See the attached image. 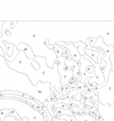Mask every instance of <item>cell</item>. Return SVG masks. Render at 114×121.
Wrapping results in <instances>:
<instances>
[{"label":"cell","instance_id":"30bf717a","mask_svg":"<svg viewBox=\"0 0 114 121\" xmlns=\"http://www.w3.org/2000/svg\"><path fill=\"white\" fill-rule=\"evenodd\" d=\"M85 52H86V54L88 56L90 57V58L92 59L95 63L98 64V60H97V58H98V56H99L98 51H92V50L85 49Z\"/></svg>","mask_w":114,"mask_h":121},{"label":"cell","instance_id":"2e32d148","mask_svg":"<svg viewBox=\"0 0 114 121\" xmlns=\"http://www.w3.org/2000/svg\"><path fill=\"white\" fill-rule=\"evenodd\" d=\"M1 121V120H0ZM4 121H18L17 119H15L14 118V116H10V117H6L5 116V119H4Z\"/></svg>","mask_w":114,"mask_h":121},{"label":"cell","instance_id":"8fae6325","mask_svg":"<svg viewBox=\"0 0 114 121\" xmlns=\"http://www.w3.org/2000/svg\"><path fill=\"white\" fill-rule=\"evenodd\" d=\"M53 48H54V51H55L57 58L63 56V51H64V49H65L63 46H61V45H57V44H55V45H53Z\"/></svg>","mask_w":114,"mask_h":121},{"label":"cell","instance_id":"ac0fdd59","mask_svg":"<svg viewBox=\"0 0 114 121\" xmlns=\"http://www.w3.org/2000/svg\"><path fill=\"white\" fill-rule=\"evenodd\" d=\"M0 55L2 56H4V51H3V49L1 47H0Z\"/></svg>","mask_w":114,"mask_h":121},{"label":"cell","instance_id":"3957f363","mask_svg":"<svg viewBox=\"0 0 114 121\" xmlns=\"http://www.w3.org/2000/svg\"><path fill=\"white\" fill-rule=\"evenodd\" d=\"M93 47L99 48V49L102 50L105 53H106V56L104 58V60L106 62V66H105V68L103 69V75H104L105 82L103 83V86H106L107 82H108L109 76H110V72L112 71V64L111 62L110 56H112V54L114 52V45H106L104 43V40H103L102 37H98L96 40V43L94 45Z\"/></svg>","mask_w":114,"mask_h":121},{"label":"cell","instance_id":"7a4b0ae2","mask_svg":"<svg viewBox=\"0 0 114 121\" xmlns=\"http://www.w3.org/2000/svg\"><path fill=\"white\" fill-rule=\"evenodd\" d=\"M4 103V105L0 104V110L4 109H14L18 113V116L22 120L24 118H27L29 121H46L45 118L42 113L37 110L34 109L31 105L22 102L21 100L14 99V98H9L11 105L9 106L6 104L3 98H0Z\"/></svg>","mask_w":114,"mask_h":121},{"label":"cell","instance_id":"52a82bcc","mask_svg":"<svg viewBox=\"0 0 114 121\" xmlns=\"http://www.w3.org/2000/svg\"><path fill=\"white\" fill-rule=\"evenodd\" d=\"M67 44H73V45L77 48L78 50L79 53H80V56H85L86 55V52H85V49L86 48V43H84L82 42L81 40H79L77 42H72V41H68V42H65Z\"/></svg>","mask_w":114,"mask_h":121},{"label":"cell","instance_id":"277c9868","mask_svg":"<svg viewBox=\"0 0 114 121\" xmlns=\"http://www.w3.org/2000/svg\"><path fill=\"white\" fill-rule=\"evenodd\" d=\"M66 56H62L58 57L56 60L55 63L57 64V70H58V73L61 77V83L62 85H68V83L70 82V80L74 78V72H73L72 69H65V60H66Z\"/></svg>","mask_w":114,"mask_h":121},{"label":"cell","instance_id":"8992f818","mask_svg":"<svg viewBox=\"0 0 114 121\" xmlns=\"http://www.w3.org/2000/svg\"><path fill=\"white\" fill-rule=\"evenodd\" d=\"M15 47H17L18 51H24L27 58L31 59V60H35V57H36V56L34 55V53H33V51H32V49H31V47H30L29 45L25 44V43H20V44H19L17 46H15Z\"/></svg>","mask_w":114,"mask_h":121},{"label":"cell","instance_id":"5bb4252c","mask_svg":"<svg viewBox=\"0 0 114 121\" xmlns=\"http://www.w3.org/2000/svg\"><path fill=\"white\" fill-rule=\"evenodd\" d=\"M54 107L55 108H63V109H69L68 107V105L65 104H63V103H61V104H57L54 105Z\"/></svg>","mask_w":114,"mask_h":121},{"label":"cell","instance_id":"e0dca14e","mask_svg":"<svg viewBox=\"0 0 114 121\" xmlns=\"http://www.w3.org/2000/svg\"><path fill=\"white\" fill-rule=\"evenodd\" d=\"M4 22H0V38L3 37L2 30H3V26H4Z\"/></svg>","mask_w":114,"mask_h":121},{"label":"cell","instance_id":"7c38bea8","mask_svg":"<svg viewBox=\"0 0 114 121\" xmlns=\"http://www.w3.org/2000/svg\"><path fill=\"white\" fill-rule=\"evenodd\" d=\"M77 65H78V62L74 61V60L71 58H67L66 60H65V66H67L68 69H72L73 70Z\"/></svg>","mask_w":114,"mask_h":121},{"label":"cell","instance_id":"4fadbf2b","mask_svg":"<svg viewBox=\"0 0 114 121\" xmlns=\"http://www.w3.org/2000/svg\"><path fill=\"white\" fill-rule=\"evenodd\" d=\"M57 119H64L66 121H76L75 117L74 116H68V115H61L59 117H56Z\"/></svg>","mask_w":114,"mask_h":121},{"label":"cell","instance_id":"5b68a950","mask_svg":"<svg viewBox=\"0 0 114 121\" xmlns=\"http://www.w3.org/2000/svg\"><path fill=\"white\" fill-rule=\"evenodd\" d=\"M57 45H61V46H63L64 48H66V50H68L69 54H70V56L74 61L76 62H80V59H81V56L80 55L77 48L74 46L73 44H67L63 41H58L57 43Z\"/></svg>","mask_w":114,"mask_h":121},{"label":"cell","instance_id":"6da1fadb","mask_svg":"<svg viewBox=\"0 0 114 121\" xmlns=\"http://www.w3.org/2000/svg\"><path fill=\"white\" fill-rule=\"evenodd\" d=\"M5 82L7 84L3 92L14 91L26 94L34 98L42 108L45 107L47 99L51 98L52 93L51 83L39 82L37 85H32L26 75L12 70L5 62V58L0 55V87Z\"/></svg>","mask_w":114,"mask_h":121},{"label":"cell","instance_id":"ba28073f","mask_svg":"<svg viewBox=\"0 0 114 121\" xmlns=\"http://www.w3.org/2000/svg\"><path fill=\"white\" fill-rule=\"evenodd\" d=\"M54 113L56 117H59L61 115H68V116H74V113L71 111L70 109H63V108H54Z\"/></svg>","mask_w":114,"mask_h":121},{"label":"cell","instance_id":"9c48e42d","mask_svg":"<svg viewBox=\"0 0 114 121\" xmlns=\"http://www.w3.org/2000/svg\"><path fill=\"white\" fill-rule=\"evenodd\" d=\"M74 117L76 119V121H99L97 119H95V118L92 115H80L79 113H75Z\"/></svg>","mask_w":114,"mask_h":121},{"label":"cell","instance_id":"9a60e30c","mask_svg":"<svg viewBox=\"0 0 114 121\" xmlns=\"http://www.w3.org/2000/svg\"><path fill=\"white\" fill-rule=\"evenodd\" d=\"M0 47L2 48L3 51H4V55H8L7 54V49H6L5 45L4 44V40H3L2 38H0Z\"/></svg>","mask_w":114,"mask_h":121},{"label":"cell","instance_id":"d6986e66","mask_svg":"<svg viewBox=\"0 0 114 121\" xmlns=\"http://www.w3.org/2000/svg\"><path fill=\"white\" fill-rule=\"evenodd\" d=\"M21 121H29V119H27V118H24V119H23Z\"/></svg>","mask_w":114,"mask_h":121}]
</instances>
